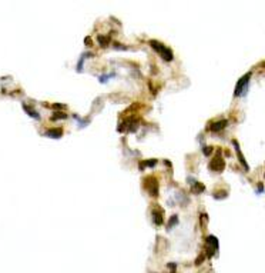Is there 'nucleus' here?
Segmentation results:
<instances>
[{
    "mask_svg": "<svg viewBox=\"0 0 265 273\" xmlns=\"http://www.w3.org/2000/svg\"><path fill=\"white\" fill-rule=\"evenodd\" d=\"M210 167H211L214 172H221V170L224 169V160H223V157L217 156L215 159H212V162L210 163Z\"/></svg>",
    "mask_w": 265,
    "mask_h": 273,
    "instance_id": "nucleus-1",
    "label": "nucleus"
},
{
    "mask_svg": "<svg viewBox=\"0 0 265 273\" xmlns=\"http://www.w3.org/2000/svg\"><path fill=\"white\" fill-rule=\"evenodd\" d=\"M249 76H251V75L248 73L245 77H241V80L238 81V84H237V90H235V94H237V96H238V94H241V87H242L244 84H247V83H248V77H249Z\"/></svg>",
    "mask_w": 265,
    "mask_h": 273,
    "instance_id": "nucleus-2",
    "label": "nucleus"
},
{
    "mask_svg": "<svg viewBox=\"0 0 265 273\" xmlns=\"http://www.w3.org/2000/svg\"><path fill=\"white\" fill-rule=\"evenodd\" d=\"M225 123H227L225 120H223V122H217V123H215L214 126H211V130H212V132H217V130L223 129V127L225 126Z\"/></svg>",
    "mask_w": 265,
    "mask_h": 273,
    "instance_id": "nucleus-3",
    "label": "nucleus"
},
{
    "mask_svg": "<svg viewBox=\"0 0 265 273\" xmlns=\"http://www.w3.org/2000/svg\"><path fill=\"white\" fill-rule=\"evenodd\" d=\"M61 130L60 129H57V130H50V132H47V136L49 137H60L61 136Z\"/></svg>",
    "mask_w": 265,
    "mask_h": 273,
    "instance_id": "nucleus-4",
    "label": "nucleus"
},
{
    "mask_svg": "<svg viewBox=\"0 0 265 273\" xmlns=\"http://www.w3.org/2000/svg\"><path fill=\"white\" fill-rule=\"evenodd\" d=\"M98 41L101 43V46H106V43H107L109 40H106L104 37H101V36H100V37H98Z\"/></svg>",
    "mask_w": 265,
    "mask_h": 273,
    "instance_id": "nucleus-5",
    "label": "nucleus"
}]
</instances>
